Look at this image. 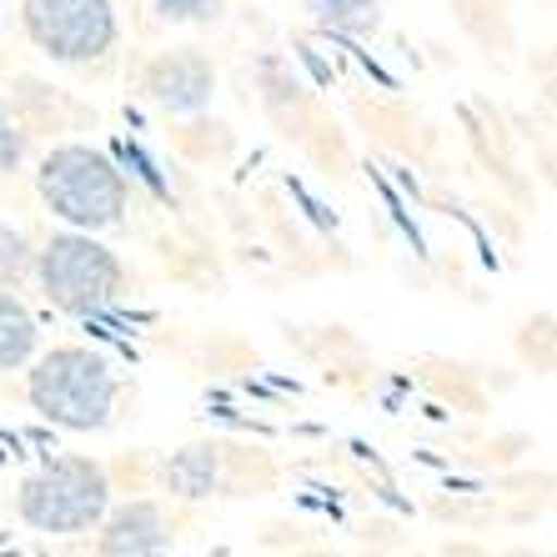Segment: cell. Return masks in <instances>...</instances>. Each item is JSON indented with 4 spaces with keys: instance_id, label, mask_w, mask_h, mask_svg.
<instances>
[{
    "instance_id": "obj_1",
    "label": "cell",
    "mask_w": 557,
    "mask_h": 557,
    "mask_svg": "<svg viewBox=\"0 0 557 557\" xmlns=\"http://www.w3.org/2000/svg\"><path fill=\"white\" fill-rule=\"evenodd\" d=\"M30 407L71 432H96L116 412V372L91 347H55L30 367Z\"/></svg>"
},
{
    "instance_id": "obj_2",
    "label": "cell",
    "mask_w": 557,
    "mask_h": 557,
    "mask_svg": "<svg viewBox=\"0 0 557 557\" xmlns=\"http://www.w3.org/2000/svg\"><path fill=\"white\" fill-rule=\"evenodd\" d=\"M40 201L76 232H106L126 216V176L96 146H55L36 171Z\"/></svg>"
},
{
    "instance_id": "obj_3",
    "label": "cell",
    "mask_w": 557,
    "mask_h": 557,
    "mask_svg": "<svg viewBox=\"0 0 557 557\" xmlns=\"http://www.w3.org/2000/svg\"><path fill=\"white\" fill-rule=\"evenodd\" d=\"M106 512H111V478L91 457H55L21 482V518L36 532L76 537L101 528Z\"/></svg>"
},
{
    "instance_id": "obj_4",
    "label": "cell",
    "mask_w": 557,
    "mask_h": 557,
    "mask_svg": "<svg viewBox=\"0 0 557 557\" xmlns=\"http://www.w3.org/2000/svg\"><path fill=\"white\" fill-rule=\"evenodd\" d=\"M36 276L46 301L71 317H96V311L116 307L126 272L111 247H101L91 232H61L36 251Z\"/></svg>"
},
{
    "instance_id": "obj_5",
    "label": "cell",
    "mask_w": 557,
    "mask_h": 557,
    "mask_svg": "<svg viewBox=\"0 0 557 557\" xmlns=\"http://www.w3.org/2000/svg\"><path fill=\"white\" fill-rule=\"evenodd\" d=\"M26 30L46 55L71 65L101 61L116 46V11L111 0H26Z\"/></svg>"
},
{
    "instance_id": "obj_6",
    "label": "cell",
    "mask_w": 557,
    "mask_h": 557,
    "mask_svg": "<svg viewBox=\"0 0 557 557\" xmlns=\"http://www.w3.org/2000/svg\"><path fill=\"white\" fill-rule=\"evenodd\" d=\"M101 557H166L171 522L156 503H126L111 518H101Z\"/></svg>"
},
{
    "instance_id": "obj_7",
    "label": "cell",
    "mask_w": 557,
    "mask_h": 557,
    "mask_svg": "<svg viewBox=\"0 0 557 557\" xmlns=\"http://www.w3.org/2000/svg\"><path fill=\"white\" fill-rule=\"evenodd\" d=\"M146 91L156 106H166L176 116H191L211 101V65L201 55H161L146 71Z\"/></svg>"
},
{
    "instance_id": "obj_8",
    "label": "cell",
    "mask_w": 557,
    "mask_h": 557,
    "mask_svg": "<svg viewBox=\"0 0 557 557\" xmlns=\"http://www.w3.org/2000/svg\"><path fill=\"white\" fill-rule=\"evenodd\" d=\"M36 337L40 332H36V317L26 311V301L15 297V292H0V372L30 362Z\"/></svg>"
},
{
    "instance_id": "obj_9",
    "label": "cell",
    "mask_w": 557,
    "mask_h": 557,
    "mask_svg": "<svg viewBox=\"0 0 557 557\" xmlns=\"http://www.w3.org/2000/svg\"><path fill=\"white\" fill-rule=\"evenodd\" d=\"M307 11L317 15L326 30H351V36H362V30L376 26V0H307Z\"/></svg>"
},
{
    "instance_id": "obj_10",
    "label": "cell",
    "mask_w": 557,
    "mask_h": 557,
    "mask_svg": "<svg viewBox=\"0 0 557 557\" xmlns=\"http://www.w3.org/2000/svg\"><path fill=\"white\" fill-rule=\"evenodd\" d=\"M36 267V251H30V242L15 226H0V282L11 286L21 282V276Z\"/></svg>"
},
{
    "instance_id": "obj_11",
    "label": "cell",
    "mask_w": 557,
    "mask_h": 557,
    "mask_svg": "<svg viewBox=\"0 0 557 557\" xmlns=\"http://www.w3.org/2000/svg\"><path fill=\"white\" fill-rule=\"evenodd\" d=\"M161 21H176V26H207L221 15V0H146Z\"/></svg>"
},
{
    "instance_id": "obj_12",
    "label": "cell",
    "mask_w": 557,
    "mask_h": 557,
    "mask_svg": "<svg viewBox=\"0 0 557 557\" xmlns=\"http://www.w3.org/2000/svg\"><path fill=\"white\" fill-rule=\"evenodd\" d=\"M21 161H26V131L15 126V116L0 106V176L21 171Z\"/></svg>"
}]
</instances>
